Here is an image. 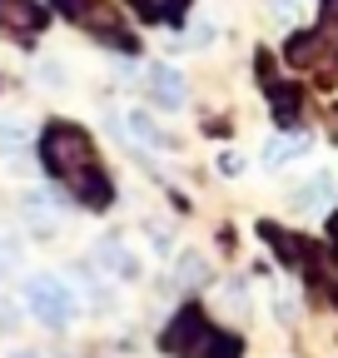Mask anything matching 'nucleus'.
Listing matches in <instances>:
<instances>
[{"label":"nucleus","instance_id":"4468645a","mask_svg":"<svg viewBox=\"0 0 338 358\" xmlns=\"http://www.w3.org/2000/svg\"><path fill=\"white\" fill-rule=\"evenodd\" d=\"M15 264H20V249L15 244H0V274H10Z\"/></svg>","mask_w":338,"mask_h":358},{"label":"nucleus","instance_id":"2eb2a0df","mask_svg":"<svg viewBox=\"0 0 338 358\" xmlns=\"http://www.w3.org/2000/svg\"><path fill=\"white\" fill-rule=\"evenodd\" d=\"M328 234H333V244H338V214H333V224H328Z\"/></svg>","mask_w":338,"mask_h":358},{"label":"nucleus","instance_id":"7ed1b4c3","mask_svg":"<svg viewBox=\"0 0 338 358\" xmlns=\"http://www.w3.org/2000/svg\"><path fill=\"white\" fill-rule=\"evenodd\" d=\"M164 348L179 353V358H234V338L214 334V329L204 324V313H194V308H184L179 319L169 324Z\"/></svg>","mask_w":338,"mask_h":358},{"label":"nucleus","instance_id":"9b49d317","mask_svg":"<svg viewBox=\"0 0 338 358\" xmlns=\"http://www.w3.org/2000/svg\"><path fill=\"white\" fill-rule=\"evenodd\" d=\"M130 6L145 15V20H179L189 10V0H130Z\"/></svg>","mask_w":338,"mask_h":358},{"label":"nucleus","instance_id":"20e7f679","mask_svg":"<svg viewBox=\"0 0 338 358\" xmlns=\"http://www.w3.org/2000/svg\"><path fill=\"white\" fill-rule=\"evenodd\" d=\"M55 6H60L75 25H84L90 35H100V40L124 45V50H130V35H124V25H119V15H115L110 0H55Z\"/></svg>","mask_w":338,"mask_h":358},{"label":"nucleus","instance_id":"f8f14e48","mask_svg":"<svg viewBox=\"0 0 338 358\" xmlns=\"http://www.w3.org/2000/svg\"><path fill=\"white\" fill-rule=\"evenodd\" d=\"M25 124H15V120H0V155H20L25 150Z\"/></svg>","mask_w":338,"mask_h":358},{"label":"nucleus","instance_id":"9d476101","mask_svg":"<svg viewBox=\"0 0 338 358\" xmlns=\"http://www.w3.org/2000/svg\"><path fill=\"white\" fill-rule=\"evenodd\" d=\"M304 150H309L304 134H288V140H284V134H274L269 150H264V159H269V164H288V159H299Z\"/></svg>","mask_w":338,"mask_h":358},{"label":"nucleus","instance_id":"423d86ee","mask_svg":"<svg viewBox=\"0 0 338 358\" xmlns=\"http://www.w3.org/2000/svg\"><path fill=\"white\" fill-rule=\"evenodd\" d=\"M149 95L164 110H179L184 105V75L175 65H149Z\"/></svg>","mask_w":338,"mask_h":358},{"label":"nucleus","instance_id":"ddd939ff","mask_svg":"<svg viewBox=\"0 0 338 358\" xmlns=\"http://www.w3.org/2000/svg\"><path fill=\"white\" fill-rule=\"evenodd\" d=\"M124 124H130V129L140 134V140H145V145H154V150H164V134L154 129V120H149V115H140V110H135V115H130V120H124Z\"/></svg>","mask_w":338,"mask_h":358},{"label":"nucleus","instance_id":"6e6552de","mask_svg":"<svg viewBox=\"0 0 338 358\" xmlns=\"http://www.w3.org/2000/svg\"><path fill=\"white\" fill-rule=\"evenodd\" d=\"M333 189H338V185H333V174H314L309 185L293 194V204H299V209H323V204L333 199Z\"/></svg>","mask_w":338,"mask_h":358},{"label":"nucleus","instance_id":"39448f33","mask_svg":"<svg viewBox=\"0 0 338 358\" xmlns=\"http://www.w3.org/2000/svg\"><path fill=\"white\" fill-rule=\"evenodd\" d=\"M0 30L15 35V40H30L45 30V6L40 0H0Z\"/></svg>","mask_w":338,"mask_h":358},{"label":"nucleus","instance_id":"f257e3e1","mask_svg":"<svg viewBox=\"0 0 338 358\" xmlns=\"http://www.w3.org/2000/svg\"><path fill=\"white\" fill-rule=\"evenodd\" d=\"M40 159H45V169L60 179V185L84 204V209H105L115 199L110 179L95 159V145L90 134L75 129V124H50L45 134H40Z\"/></svg>","mask_w":338,"mask_h":358},{"label":"nucleus","instance_id":"0eeeda50","mask_svg":"<svg viewBox=\"0 0 338 358\" xmlns=\"http://www.w3.org/2000/svg\"><path fill=\"white\" fill-rule=\"evenodd\" d=\"M95 259L110 268V274H119V279H135V274H140V259L124 249L119 239H100V244H95Z\"/></svg>","mask_w":338,"mask_h":358},{"label":"nucleus","instance_id":"f03ea898","mask_svg":"<svg viewBox=\"0 0 338 358\" xmlns=\"http://www.w3.org/2000/svg\"><path fill=\"white\" fill-rule=\"evenodd\" d=\"M25 308L35 313L45 329H70L75 324V313H80V299L65 279L55 274H30L25 279Z\"/></svg>","mask_w":338,"mask_h":358},{"label":"nucleus","instance_id":"dca6fc26","mask_svg":"<svg viewBox=\"0 0 338 358\" xmlns=\"http://www.w3.org/2000/svg\"><path fill=\"white\" fill-rule=\"evenodd\" d=\"M20 358H30V353H20Z\"/></svg>","mask_w":338,"mask_h":358},{"label":"nucleus","instance_id":"1a4fd4ad","mask_svg":"<svg viewBox=\"0 0 338 358\" xmlns=\"http://www.w3.org/2000/svg\"><path fill=\"white\" fill-rule=\"evenodd\" d=\"M25 214H30V224H35V234H55V229H60V214L50 209L45 194H30V199H25Z\"/></svg>","mask_w":338,"mask_h":358}]
</instances>
